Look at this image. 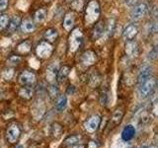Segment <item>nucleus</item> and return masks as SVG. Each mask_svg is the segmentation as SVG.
I'll return each mask as SVG.
<instances>
[{
	"instance_id": "nucleus-1",
	"label": "nucleus",
	"mask_w": 158,
	"mask_h": 148,
	"mask_svg": "<svg viewBox=\"0 0 158 148\" xmlns=\"http://www.w3.org/2000/svg\"><path fill=\"white\" fill-rule=\"evenodd\" d=\"M101 8L100 4L97 0H90L85 6V11H84V21L87 26H91L97 23L100 18Z\"/></svg>"
},
{
	"instance_id": "nucleus-2",
	"label": "nucleus",
	"mask_w": 158,
	"mask_h": 148,
	"mask_svg": "<svg viewBox=\"0 0 158 148\" xmlns=\"http://www.w3.org/2000/svg\"><path fill=\"white\" fill-rule=\"evenodd\" d=\"M83 43V33L81 29L75 28L71 30V33L68 37V51L74 53L80 48Z\"/></svg>"
},
{
	"instance_id": "nucleus-3",
	"label": "nucleus",
	"mask_w": 158,
	"mask_h": 148,
	"mask_svg": "<svg viewBox=\"0 0 158 148\" xmlns=\"http://www.w3.org/2000/svg\"><path fill=\"white\" fill-rule=\"evenodd\" d=\"M35 52L40 59H48L53 52V46L47 41H42L35 48Z\"/></svg>"
},
{
	"instance_id": "nucleus-4",
	"label": "nucleus",
	"mask_w": 158,
	"mask_h": 148,
	"mask_svg": "<svg viewBox=\"0 0 158 148\" xmlns=\"http://www.w3.org/2000/svg\"><path fill=\"white\" fill-rule=\"evenodd\" d=\"M156 87V79L155 78H149L145 82L141 83L139 87H138V94L139 97L142 99H145L147 97H149L153 91L155 90Z\"/></svg>"
},
{
	"instance_id": "nucleus-5",
	"label": "nucleus",
	"mask_w": 158,
	"mask_h": 148,
	"mask_svg": "<svg viewBox=\"0 0 158 148\" xmlns=\"http://www.w3.org/2000/svg\"><path fill=\"white\" fill-rule=\"evenodd\" d=\"M148 11V5L145 2H140L136 5H135V7L132 8L131 13V18L132 21L137 22L141 20L143 17L145 16L146 13Z\"/></svg>"
},
{
	"instance_id": "nucleus-6",
	"label": "nucleus",
	"mask_w": 158,
	"mask_h": 148,
	"mask_svg": "<svg viewBox=\"0 0 158 148\" xmlns=\"http://www.w3.org/2000/svg\"><path fill=\"white\" fill-rule=\"evenodd\" d=\"M36 74L33 71L25 70L19 75V83L23 86H32L36 82Z\"/></svg>"
},
{
	"instance_id": "nucleus-7",
	"label": "nucleus",
	"mask_w": 158,
	"mask_h": 148,
	"mask_svg": "<svg viewBox=\"0 0 158 148\" xmlns=\"http://www.w3.org/2000/svg\"><path fill=\"white\" fill-rule=\"evenodd\" d=\"M138 32H139V30H138L137 25H135V23L130 24L125 28V30H123V39H125L126 42L133 41V39L137 36Z\"/></svg>"
},
{
	"instance_id": "nucleus-8",
	"label": "nucleus",
	"mask_w": 158,
	"mask_h": 148,
	"mask_svg": "<svg viewBox=\"0 0 158 148\" xmlns=\"http://www.w3.org/2000/svg\"><path fill=\"white\" fill-rule=\"evenodd\" d=\"M20 135H21V130H20V127L17 125H11L8 127L6 136H7V140L10 143L17 142Z\"/></svg>"
},
{
	"instance_id": "nucleus-9",
	"label": "nucleus",
	"mask_w": 158,
	"mask_h": 148,
	"mask_svg": "<svg viewBox=\"0 0 158 148\" xmlns=\"http://www.w3.org/2000/svg\"><path fill=\"white\" fill-rule=\"evenodd\" d=\"M97 60V54L93 51H85L81 56V63L84 66H91Z\"/></svg>"
},
{
	"instance_id": "nucleus-10",
	"label": "nucleus",
	"mask_w": 158,
	"mask_h": 148,
	"mask_svg": "<svg viewBox=\"0 0 158 148\" xmlns=\"http://www.w3.org/2000/svg\"><path fill=\"white\" fill-rule=\"evenodd\" d=\"M151 76H152V67L150 65H144L139 70V73H138L137 76L138 85H140L141 83L148 80L149 78H151Z\"/></svg>"
},
{
	"instance_id": "nucleus-11",
	"label": "nucleus",
	"mask_w": 158,
	"mask_h": 148,
	"mask_svg": "<svg viewBox=\"0 0 158 148\" xmlns=\"http://www.w3.org/2000/svg\"><path fill=\"white\" fill-rule=\"evenodd\" d=\"M94 25H95V26H94V28L91 31L90 38L92 41H97V39H99L103 36L104 32H105V24L103 22H97Z\"/></svg>"
},
{
	"instance_id": "nucleus-12",
	"label": "nucleus",
	"mask_w": 158,
	"mask_h": 148,
	"mask_svg": "<svg viewBox=\"0 0 158 148\" xmlns=\"http://www.w3.org/2000/svg\"><path fill=\"white\" fill-rule=\"evenodd\" d=\"M101 122V117L99 116H93L85 122V128L89 132H95Z\"/></svg>"
},
{
	"instance_id": "nucleus-13",
	"label": "nucleus",
	"mask_w": 158,
	"mask_h": 148,
	"mask_svg": "<svg viewBox=\"0 0 158 148\" xmlns=\"http://www.w3.org/2000/svg\"><path fill=\"white\" fill-rule=\"evenodd\" d=\"M74 25H75V14L73 12L66 13L63 18V24H62L64 30L67 32H70L73 29Z\"/></svg>"
},
{
	"instance_id": "nucleus-14",
	"label": "nucleus",
	"mask_w": 158,
	"mask_h": 148,
	"mask_svg": "<svg viewBox=\"0 0 158 148\" xmlns=\"http://www.w3.org/2000/svg\"><path fill=\"white\" fill-rule=\"evenodd\" d=\"M20 28L23 33H33L36 30V24H35L34 20L31 18H26L24 20H21V24H20Z\"/></svg>"
},
{
	"instance_id": "nucleus-15",
	"label": "nucleus",
	"mask_w": 158,
	"mask_h": 148,
	"mask_svg": "<svg viewBox=\"0 0 158 148\" xmlns=\"http://www.w3.org/2000/svg\"><path fill=\"white\" fill-rule=\"evenodd\" d=\"M32 51V43L30 41H23L16 47L17 56H27Z\"/></svg>"
},
{
	"instance_id": "nucleus-16",
	"label": "nucleus",
	"mask_w": 158,
	"mask_h": 148,
	"mask_svg": "<svg viewBox=\"0 0 158 148\" xmlns=\"http://www.w3.org/2000/svg\"><path fill=\"white\" fill-rule=\"evenodd\" d=\"M122 139L123 141H131L133 137L135 135V128L132 125H127V126H125V128L122 131Z\"/></svg>"
},
{
	"instance_id": "nucleus-17",
	"label": "nucleus",
	"mask_w": 158,
	"mask_h": 148,
	"mask_svg": "<svg viewBox=\"0 0 158 148\" xmlns=\"http://www.w3.org/2000/svg\"><path fill=\"white\" fill-rule=\"evenodd\" d=\"M20 24H21V18L19 16H14L13 18L9 19V23L7 25L6 31L8 34H14L17 31L18 28L20 27Z\"/></svg>"
},
{
	"instance_id": "nucleus-18",
	"label": "nucleus",
	"mask_w": 158,
	"mask_h": 148,
	"mask_svg": "<svg viewBox=\"0 0 158 148\" xmlns=\"http://www.w3.org/2000/svg\"><path fill=\"white\" fill-rule=\"evenodd\" d=\"M58 65L56 64V62H53L51 64L48 69H47V80H48L51 83H53L56 79V75L58 72Z\"/></svg>"
},
{
	"instance_id": "nucleus-19",
	"label": "nucleus",
	"mask_w": 158,
	"mask_h": 148,
	"mask_svg": "<svg viewBox=\"0 0 158 148\" xmlns=\"http://www.w3.org/2000/svg\"><path fill=\"white\" fill-rule=\"evenodd\" d=\"M44 38L47 42L53 43L54 42H56V39L58 38V32L56 29L54 28H49L47 29L44 33Z\"/></svg>"
},
{
	"instance_id": "nucleus-20",
	"label": "nucleus",
	"mask_w": 158,
	"mask_h": 148,
	"mask_svg": "<svg viewBox=\"0 0 158 148\" xmlns=\"http://www.w3.org/2000/svg\"><path fill=\"white\" fill-rule=\"evenodd\" d=\"M126 52L128 56L135 57L138 54V46L135 42L130 41L126 44Z\"/></svg>"
},
{
	"instance_id": "nucleus-21",
	"label": "nucleus",
	"mask_w": 158,
	"mask_h": 148,
	"mask_svg": "<svg viewBox=\"0 0 158 148\" xmlns=\"http://www.w3.org/2000/svg\"><path fill=\"white\" fill-rule=\"evenodd\" d=\"M69 72H70V67L67 65H63L60 68L58 69L57 75H56V79L58 82H63L65 79L67 78V76L69 75Z\"/></svg>"
},
{
	"instance_id": "nucleus-22",
	"label": "nucleus",
	"mask_w": 158,
	"mask_h": 148,
	"mask_svg": "<svg viewBox=\"0 0 158 148\" xmlns=\"http://www.w3.org/2000/svg\"><path fill=\"white\" fill-rule=\"evenodd\" d=\"M47 18V10L44 8L38 9L34 15V22L35 23H43Z\"/></svg>"
},
{
	"instance_id": "nucleus-23",
	"label": "nucleus",
	"mask_w": 158,
	"mask_h": 148,
	"mask_svg": "<svg viewBox=\"0 0 158 148\" xmlns=\"http://www.w3.org/2000/svg\"><path fill=\"white\" fill-rule=\"evenodd\" d=\"M33 95H34V91L31 86H23L19 90V96L26 99V100L31 99L33 97Z\"/></svg>"
},
{
	"instance_id": "nucleus-24",
	"label": "nucleus",
	"mask_w": 158,
	"mask_h": 148,
	"mask_svg": "<svg viewBox=\"0 0 158 148\" xmlns=\"http://www.w3.org/2000/svg\"><path fill=\"white\" fill-rule=\"evenodd\" d=\"M67 106V98L66 96H60L56 103V109L58 112H62Z\"/></svg>"
},
{
	"instance_id": "nucleus-25",
	"label": "nucleus",
	"mask_w": 158,
	"mask_h": 148,
	"mask_svg": "<svg viewBox=\"0 0 158 148\" xmlns=\"http://www.w3.org/2000/svg\"><path fill=\"white\" fill-rule=\"evenodd\" d=\"M9 16L7 14H2L0 15V32L4 31L7 28V25L9 23Z\"/></svg>"
},
{
	"instance_id": "nucleus-26",
	"label": "nucleus",
	"mask_w": 158,
	"mask_h": 148,
	"mask_svg": "<svg viewBox=\"0 0 158 148\" xmlns=\"http://www.w3.org/2000/svg\"><path fill=\"white\" fill-rule=\"evenodd\" d=\"M123 117V111H122V110H117V111L115 112V113L113 115L112 121H113V122H115V125H118V123L121 122Z\"/></svg>"
},
{
	"instance_id": "nucleus-27",
	"label": "nucleus",
	"mask_w": 158,
	"mask_h": 148,
	"mask_svg": "<svg viewBox=\"0 0 158 148\" xmlns=\"http://www.w3.org/2000/svg\"><path fill=\"white\" fill-rule=\"evenodd\" d=\"M80 139H81L80 135L69 136L67 139L65 140V144H67V145H75V144H78V142L80 141Z\"/></svg>"
},
{
	"instance_id": "nucleus-28",
	"label": "nucleus",
	"mask_w": 158,
	"mask_h": 148,
	"mask_svg": "<svg viewBox=\"0 0 158 148\" xmlns=\"http://www.w3.org/2000/svg\"><path fill=\"white\" fill-rule=\"evenodd\" d=\"M48 92H49V96L52 98H56L58 96V88L56 85H54L53 83H52V86L48 88Z\"/></svg>"
},
{
	"instance_id": "nucleus-29",
	"label": "nucleus",
	"mask_w": 158,
	"mask_h": 148,
	"mask_svg": "<svg viewBox=\"0 0 158 148\" xmlns=\"http://www.w3.org/2000/svg\"><path fill=\"white\" fill-rule=\"evenodd\" d=\"M157 56H158L157 47H153L152 49L149 51V53H148V58H149L150 60H156Z\"/></svg>"
},
{
	"instance_id": "nucleus-30",
	"label": "nucleus",
	"mask_w": 158,
	"mask_h": 148,
	"mask_svg": "<svg viewBox=\"0 0 158 148\" xmlns=\"http://www.w3.org/2000/svg\"><path fill=\"white\" fill-rule=\"evenodd\" d=\"M20 60H21L20 56H12L11 57L8 59L7 62H9L10 65H17V64L20 62Z\"/></svg>"
},
{
	"instance_id": "nucleus-31",
	"label": "nucleus",
	"mask_w": 158,
	"mask_h": 148,
	"mask_svg": "<svg viewBox=\"0 0 158 148\" xmlns=\"http://www.w3.org/2000/svg\"><path fill=\"white\" fill-rule=\"evenodd\" d=\"M9 0H0V12H4L8 8Z\"/></svg>"
},
{
	"instance_id": "nucleus-32",
	"label": "nucleus",
	"mask_w": 158,
	"mask_h": 148,
	"mask_svg": "<svg viewBox=\"0 0 158 148\" xmlns=\"http://www.w3.org/2000/svg\"><path fill=\"white\" fill-rule=\"evenodd\" d=\"M13 76V69H6L3 73V77L6 79V80H10Z\"/></svg>"
},
{
	"instance_id": "nucleus-33",
	"label": "nucleus",
	"mask_w": 158,
	"mask_h": 148,
	"mask_svg": "<svg viewBox=\"0 0 158 148\" xmlns=\"http://www.w3.org/2000/svg\"><path fill=\"white\" fill-rule=\"evenodd\" d=\"M137 0H127V2L128 5H135L136 3Z\"/></svg>"
},
{
	"instance_id": "nucleus-34",
	"label": "nucleus",
	"mask_w": 158,
	"mask_h": 148,
	"mask_svg": "<svg viewBox=\"0 0 158 148\" xmlns=\"http://www.w3.org/2000/svg\"><path fill=\"white\" fill-rule=\"evenodd\" d=\"M71 148H85V146L82 144H75V145H71Z\"/></svg>"
},
{
	"instance_id": "nucleus-35",
	"label": "nucleus",
	"mask_w": 158,
	"mask_h": 148,
	"mask_svg": "<svg viewBox=\"0 0 158 148\" xmlns=\"http://www.w3.org/2000/svg\"><path fill=\"white\" fill-rule=\"evenodd\" d=\"M16 148H24V146H23V145H18Z\"/></svg>"
},
{
	"instance_id": "nucleus-36",
	"label": "nucleus",
	"mask_w": 158,
	"mask_h": 148,
	"mask_svg": "<svg viewBox=\"0 0 158 148\" xmlns=\"http://www.w3.org/2000/svg\"><path fill=\"white\" fill-rule=\"evenodd\" d=\"M127 148H133V147H131V146H130V147H127Z\"/></svg>"
},
{
	"instance_id": "nucleus-37",
	"label": "nucleus",
	"mask_w": 158,
	"mask_h": 148,
	"mask_svg": "<svg viewBox=\"0 0 158 148\" xmlns=\"http://www.w3.org/2000/svg\"><path fill=\"white\" fill-rule=\"evenodd\" d=\"M142 148H149V147H142Z\"/></svg>"
}]
</instances>
